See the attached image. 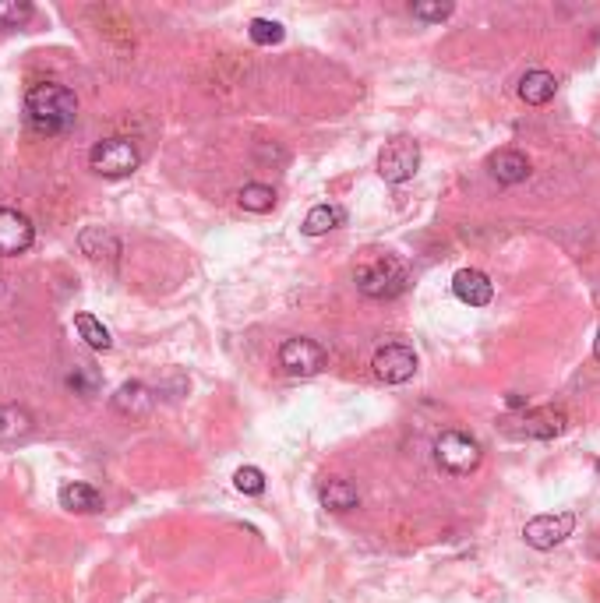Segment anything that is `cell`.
Segmentation results:
<instances>
[{"label":"cell","instance_id":"6da1fadb","mask_svg":"<svg viewBox=\"0 0 600 603\" xmlns=\"http://www.w3.org/2000/svg\"><path fill=\"white\" fill-rule=\"evenodd\" d=\"M25 117H29L32 131L39 134H64L75 127L78 117V99L68 85L43 82L32 85L29 96H25Z\"/></svg>","mask_w":600,"mask_h":603},{"label":"cell","instance_id":"7a4b0ae2","mask_svg":"<svg viewBox=\"0 0 600 603\" xmlns=\"http://www.w3.org/2000/svg\"><path fill=\"white\" fill-rule=\"evenodd\" d=\"M357 290L371 300H392L406 290V268L396 258H371L357 268Z\"/></svg>","mask_w":600,"mask_h":603},{"label":"cell","instance_id":"3957f363","mask_svg":"<svg viewBox=\"0 0 600 603\" xmlns=\"http://www.w3.org/2000/svg\"><path fill=\"white\" fill-rule=\"evenodd\" d=\"M480 459H484V452H480L477 438H470V434L442 431L435 438V462L452 477H470L473 469L480 466Z\"/></svg>","mask_w":600,"mask_h":603},{"label":"cell","instance_id":"277c9868","mask_svg":"<svg viewBox=\"0 0 600 603\" xmlns=\"http://www.w3.org/2000/svg\"><path fill=\"white\" fill-rule=\"evenodd\" d=\"M138 163H142V156H138L131 138H103V142H96L89 152V166L106 180L131 177V173L138 170Z\"/></svg>","mask_w":600,"mask_h":603},{"label":"cell","instance_id":"5b68a950","mask_svg":"<svg viewBox=\"0 0 600 603\" xmlns=\"http://www.w3.org/2000/svg\"><path fill=\"white\" fill-rule=\"evenodd\" d=\"M417 170H420V145L410 142V138H392L378 152V177L385 184H406Z\"/></svg>","mask_w":600,"mask_h":603},{"label":"cell","instance_id":"8992f818","mask_svg":"<svg viewBox=\"0 0 600 603\" xmlns=\"http://www.w3.org/2000/svg\"><path fill=\"white\" fill-rule=\"evenodd\" d=\"M572 529H576V515L572 512H548L526 522L523 540L533 551H555L565 536H572Z\"/></svg>","mask_w":600,"mask_h":603},{"label":"cell","instance_id":"52a82bcc","mask_svg":"<svg viewBox=\"0 0 600 603\" xmlns=\"http://www.w3.org/2000/svg\"><path fill=\"white\" fill-rule=\"evenodd\" d=\"M279 367L293 378H315L325 367V350L315 343V339H286L279 346Z\"/></svg>","mask_w":600,"mask_h":603},{"label":"cell","instance_id":"ba28073f","mask_svg":"<svg viewBox=\"0 0 600 603\" xmlns=\"http://www.w3.org/2000/svg\"><path fill=\"white\" fill-rule=\"evenodd\" d=\"M371 367H375V378L385 381V385H403L417 374V353L406 343H389L375 353Z\"/></svg>","mask_w":600,"mask_h":603},{"label":"cell","instance_id":"9c48e42d","mask_svg":"<svg viewBox=\"0 0 600 603\" xmlns=\"http://www.w3.org/2000/svg\"><path fill=\"white\" fill-rule=\"evenodd\" d=\"M565 424H569V417H565L562 410H555V406H540V410H526L519 420H512L509 424V434H516V438H558V434L565 431Z\"/></svg>","mask_w":600,"mask_h":603},{"label":"cell","instance_id":"30bf717a","mask_svg":"<svg viewBox=\"0 0 600 603\" xmlns=\"http://www.w3.org/2000/svg\"><path fill=\"white\" fill-rule=\"evenodd\" d=\"M32 240H36V226L25 212L0 209V258H18L29 251Z\"/></svg>","mask_w":600,"mask_h":603},{"label":"cell","instance_id":"8fae6325","mask_svg":"<svg viewBox=\"0 0 600 603\" xmlns=\"http://www.w3.org/2000/svg\"><path fill=\"white\" fill-rule=\"evenodd\" d=\"M452 293L466 307H488L491 297H495V286H491V279L480 268H459L456 276H452Z\"/></svg>","mask_w":600,"mask_h":603},{"label":"cell","instance_id":"7c38bea8","mask_svg":"<svg viewBox=\"0 0 600 603\" xmlns=\"http://www.w3.org/2000/svg\"><path fill=\"white\" fill-rule=\"evenodd\" d=\"M488 166H491V177L502 187H516L530 177V159L519 149H498L495 156L488 159Z\"/></svg>","mask_w":600,"mask_h":603},{"label":"cell","instance_id":"4fadbf2b","mask_svg":"<svg viewBox=\"0 0 600 603\" xmlns=\"http://www.w3.org/2000/svg\"><path fill=\"white\" fill-rule=\"evenodd\" d=\"M519 99H523L526 106H544L555 99L558 92V82L551 71H544V67H533V71H526L523 78H519Z\"/></svg>","mask_w":600,"mask_h":603},{"label":"cell","instance_id":"5bb4252c","mask_svg":"<svg viewBox=\"0 0 600 603\" xmlns=\"http://www.w3.org/2000/svg\"><path fill=\"white\" fill-rule=\"evenodd\" d=\"M152 392L142 385V381H124V385L113 392V410L120 417H145L152 410Z\"/></svg>","mask_w":600,"mask_h":603},{"label":"cell","instance_id":"9a60e30c","mask_svg":"<svg viewBox=\"0 0 600 603\" xmlns=\"http://www.w3.org/2000/svg\"><path fill=\"white\" fill-rule=\"evenodd\" d=\"M60 508H68V512H78V515L103 512V494L89 484H64L60 487Z\"/></svg>","mask_w":600,"mask_h":603},{"label":"cell","instance_id":"2e32d148","mask_svg":"<svg viewBox=\"0 0 600 603\" xmlns=\"http://www.w3.org/2000/svg\"><path fill=\"white\" fill-rule=\"evenodd\" d=\"M32 431H36V424H32V413L25 406H4L0 410V441L15 445V441L32 438Z\"/></svg>","mask_w":600,"mask_h":603},{"label":"cell","instance_id":"e0dca14e","mask_svg":"<svg viewBox=\"0 0 600 603\" xmlns=\"http://www.w3.org/2000/svg\"><path fill=\"white\" fill-rule=\"evenodd\" d=\"M318 501H322V508H329V512H350V508H357L360 494L350 480H325V484L318 487Z\"/></svg>","mask_w":600,"mask_h":603},{"label":"cell","instance_id":"ac0fdd59","mask_svg":"<svg viewBox=\"0 0 600 603\" xmlns=\"http://www.w3.org/2000/svg\"><path fill=\"white\" fill-rule=\"evenodd\" d=\"M346 212L339 209V205H315V209L304 216V226L300 230L308 233V237H325L329 230H336V226H343Z\"/></svg>","mask_w":600,"mask_h":603},{"label":"cell","instance_id":"d6986e66","mask_svg":"<svg viewBox=\"0 0 600 603\" xmlns=\"http://www.w3.org/2000/svg\"><path fill=\"white\" fill-rule=\"evenodd\" d=\"M75 328H78V335H82L85 343L92 346V350H113V335H110V328L103 325V321L96 318V314H75Z\"/></svg>","mask_w":600,"mask_h":603},{"label":"cell","instance_id":"ffe728a7","mask_svg":"<svg viewBox=\"0 0 600 603\" xmlns=\"http://www.w3.org/2000/svg\"><path fill=\"white\" fill-rule=\"evenodd\" d=\"M237 201L244 212H258V216H262V212L276 209V191H272L269 184H244L237 194Z\"/></svg>","mask_w":600,"mask_h":603},{"label":"cell","instance_id":"44dd1931","mask_svg":"<svg viewBox=\"0 0 600 603\" xmlns=\"http://www.w3.org/2000/svg\"><path fill=\"white\" fill-rule=\"evenodd\" d=\"M248 36L255 46H279L286 39V29L279 22H272V18H255L248 25Z\"/></svg>","mask_w":600,"mask_h":603},{"label":"cell","instance_id":"7402d4cb","mask_svg":"<svg viewBox=\"0 0 600 603\" xmlns=\"http://www.w3.org/2000/svg\"><path fill=\"white\" fill-rule=\"evenodd\" d=\"M36 15L29 0H0V29H22Z\"/></svg>","mask_w":600,"mask_h":603},{"label":"cell","instance_id":"603a6c76","mask_svg":"<svg viewBox=\"0 0 600 603\" xmlns=\"http://www.w3.org/2000/svg\"><path fill=\"white\" fill-rule=\"evenodd\" d=\"M233 487H237L240 494H248V498H258V494L265 491V473L258 466H240L237 473H233Z\"/></svg>","mask_w":600,"mask_h":603},{"label":"cell","instance_id":"cb8c5ba5","mask_svg":"<svg viewBox=\"0 0 600 603\" xmlns=\"http://www.w3.org/2000/svg\"><path fill=\"white\" fill-rule=\"evenodd\" d=\"M68 385L75 388L78 395H96L99 388V371L92 364H75L68 374Z\"/></svg>","mask_w":600,"mask_h":603},{"label":"cell","instance_id":"d4e9b609","mask_svg":"<svg viewBox=\"0 0 600 603\" xmlns=\"http://www.w3.org/2000/svg\"><path fill=\"white\" fill-rule=\"evenodd\" d=\"M410 11L417 22H445V18L452 15V4H442V0H417Z\"/></svg>","mask_w":600,"mask_h":603},{"label":"cell","instance_id":"484cf974","mask_svg":"<svg viewBox=\"0 0 600 603\" xmlns=\"http://www.w3.org/2000/svg\"><path fill=\"white\" fill-rule=\"evenodd\" d=\"M593 357L600 360V332H597V339H593Z\"/></svg>","mask_w":600,"mask_h":603},{"label":"cell","instance_id":"4316f807","mask_svg":"<svg viewBox=\"0 0 600 603\" xmlns=\"http://www.w3.org/2000/svg\"><path fill=\"white\" fill-rule=\"evenodd\" d=\"M597 477H600V466H597Z\"/></svg>","mask_w":600,"mask_h":603}]
</instances>
